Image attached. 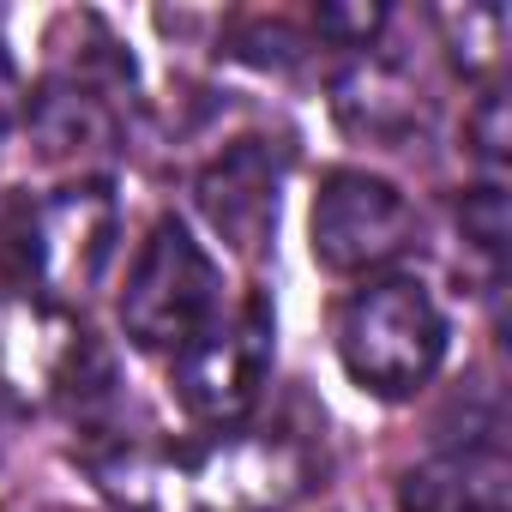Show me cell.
Returning <instances> with one entry per match:
<instances>
[{"mask_svg":"<svg viewBox=\"0 0 512 512\" xmlns=\"http://www.w3.org/2000/svg\"><path fill=\"white\" fill-rule=\"evenodd\" d=\"M121 205L103 181L19 193L0 205V278L43 296H91L115 260Z\"/></svg>","mask_w":512,"mask_h":512,"instance_id":"6da1fadb","label":"cell"},{"mask_svg":"<svg viewBox=\"0 0 512 512\" xmlns=\"http://www.w3.org/2000/svg\"><path fill=\"white\" fill-rule=\"evenodd\" d=\"M446 356V314L416 278H368L338 308V362L368 398H410Z\"/></svg>","mask_w":512,"mask_h":512,"instance_id":"7a4b0ae2","label":"cell"},{"mask_svg":"<svg viewBox=\"0 0 512 512\" xmlns=\"http://www.w3.org/2000/svg\"><path fill=\"white\" fill-rule=\"evenodd\" d=\"M223 314V278L217 260L193 241L187 223L157 217L139 260L121 290V332L139 350H187L211 320Z\"/></svg>","mask_w":512,"mask_h":512,"instance_id":"3957f363","label":"cell"},{"mask_svg":"<svg viewBox=\"0 0 512 512\" xmlns=\"http://www.w3.org/2000/svg\"><path fill=\"white\" fill-rule=\"evenodd\" d=\"M314 452L278 428H223L181 458V506L193 512H284L308 494Z\"/></svg>","mask_w":512,"mask_h":512,"instance_id":"277c9868","label":"cell"},{"mask_svg":"<svg viewBox=\"0 0 512 512\" xmlns=\"http://www.w3.org/2000/svg\"><path fill=\"white\" fill-rule=\"evenodd\" d=\"M272 308L247 296L235 314H217L187 350H175V398L193 422L235 428L266 392L272 374Z\"/></svg>","mask_w":512,"mask_h":512,"instance_id":"5b68a950","label":"cell"},{"mask_svg":"<svg viewBox=\"0 0 512 512\" xmlns=\"http://www.w3.org/2000/svg\"><path fill=\"white\" fill-rule=\"evenodd\" d=\"M308 235H314V260L326 272L362 278V272L404 260L416 247V211L392 181H380L368 169H332L314 193Z\"/></svg>","mask_w":512,"mask_h":512,"instance_id":"8992f818","label":"cell"},{"mask_svg":"<svg viewBox=\"0 0 512 512\" xmlns=\"http://www.w3.org/2000/svg\"><path fill=\"white\" fill-rule=\"evenodd\" d=\"M91 338L73 314L37 296H0V404H55L85 386Z\"/></svg>","mask_w":512,"mask_h":512,"instance_id":"52a82bcc","label":"cell"},{"mask_svg":"<svg viewBox=\"0 0 512 512\" xmlns=\"http://www.w3.org/2000/svg\"><path fill=\"white\" fill-rule=\"evenodd\" d=\"M278 193H284V145L272 139H235L223 145L199 181H193V199H199V217L235 247V253H260L278 229Z\"/></svg>","mask_w":512,"mask_h":512,"instance_id":"ba28073f","label":"cell"},{"mask_svg":"<svg viewBox=\"0 0 512 512\" xmlns=\"http://www.w3.org/2000/svg\"><path fill=\"white\" fill-rule=\"evenodd\" d=\"M398 512H512V464L494 440L398 476Z\"/></svg>","mask_w":512,"mask_h":512,"instance_id":"9c48e42d","label":"cell"},{"mask_svg":"<svg viewBox=\"0 0 512 512\" xmlns=\"http://www.w3.org/2000/svg\"><path fill=\"white\" fill-rule=\"evenodd\" d=\"M25 127L43 145V157H91L115 145V97L97 73H55L37 97H25Z\"/></svg>","mask_w":512,"mask_h":512,"instance_id":"30bf717a","label":"cell"},{"mask_svg":"<svg viewBox=\"0 0 512 512\" xmlns=\"http://www.w3.org/2000/svg\"><path fill=\"white\" fill-rule=\"evenodd\" d=\"M338 97H332V109H338V121L356 133V139H374V145H404L416 127H422V91L410 85V73L404 67H392V61H374V55H362V61H350L344 73H338V85H332Z\"/></svg>","mask_w":512,"mask_h":512,"instance_id":"8fae6325","label":"cell"},{"mask_svg":"<svg viewBox=\"0 0 512 512\" xmlns=\"http://www.w3.org/2000/svg\"><path fill=\"white\" fill-rule=\"evenodd\" d=\"M440 31H446L452 67L470 73V79H488L506 55V13L500 7H446Z\"/></svg>","mask_w":512,"mask_h":512,"instance_id":"7c38bea8","label":"cell"},{"mask_svg":"<svg viewBox=\"0 0 512 512\" xmlns=\"http://www.w3.org/2000/svg\"><path fill=\"white\" fill-rule=\"evenodd\" d=\"M458 229H464V241L482 253V260H500V247H506V193L494 181L470 187L464 205H458Z\"/></svg>","mask_w":512,"mask_h":512,"instance_id":"4fadbf2b","label":"cell"},{"mask_svg":"<svg viewBox=\"0 0 512 512\" xmlns=\"http://www.w3.org/2000/svg\"><path fill=\"white\" fill-rule=\"evenodd\" d=\"M386 25V7H320L314 13V31L332 37L338 49H368Z\"/></svg>","mask_w":512,"mask_h":512,"instance_id":"5bb4252c","label":"cell"},{"mask_svg":"<svg viewBox=\"0 0 512 512\" xmlns=\"http://www.w3.org/2000/svg\"><path fill=\"white\" fill-rule=\"evenodd\" d=\"M470 151H476L488 169L506 163V97H500V91H482V103H476V115H470Z\"/></svg>","mask_w":512,"mask_h":512,"instance_id":"9a60e30c","label":"cell"},{"mask_svg":"<svg viewBox=\"0 0 512 512\" xmlns=\"http://www.w3.org/2000/svg\"><path fill=\"white\" fill-rule=\"evenodd\" d=\"M19 121H25V91H19V73H13L7 49H0V139H7Z\"/></svg>","mask_w":512,"mask_h":512,"instance_id":"2e32d148","label":"cell"}]
</instances>
